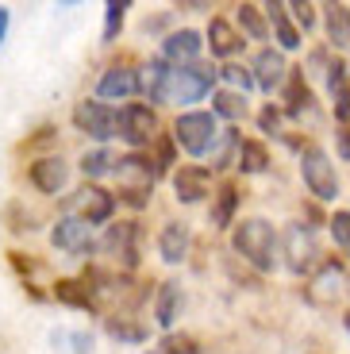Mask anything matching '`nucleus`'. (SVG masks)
<instances>
[{
  "label": "nucleus",
  "mask_w": 350,
  "mask_h": 354,
  "mask_svg": "<svg viewBox=\"0 0 350 354\" xmlns=\"http://www.w3.org/2000/svg\"><path fill=\"white\" fill-rule=\"evenodd\" d=\"M116 162H120V158H112L108 147H100V151H85V154H81V174H85V177H104L108 169H116Z\"/></svg>",
  "instance_id": "obj_32"
},
{
  "label": "nucleus",
  "mask_w": 350,
  "mask_h": 354,
  "mask_svg": "<svg viewBox=\"0 0 350 354\" xmlns=\"http://www.w3.org/2000/svg\"><path fill=\"white\" fill-rule=\"evenodd\" d=\"M239 27H243L250 39H270V27H266V19H262V8L258 4H239Z\"/></svg>",
  "instance_id": "obj_31"
},
{
  "label": "nucleus",
  "mask_w": 350,
  "mask_h": 354,
  "mask_svg": "<svg viewBox=\"0 0 350 354\" xmlns=\"http://www.w3.org/2000/svg\"><path fill=\"white\" fill-rule=\"evenodd\" d=\"M50 243L66 254H89V250H97L93 243V223L81 220V216H62L50 231Z\"/></svg>",
  "instance_id": "obj_10"
},
{
  "label": "nucleus",
  "mask_w": 350,
  "mask_h": 354,
  "mask_svg": "<svg viewBox=\"0 0 350 354\" xmlns=\"http://www.w3.org/2000/svg\"><path fill=\"white\" fill-rule=\"evenodd\" d=\"M342 285H347V270H342V262H324L320 270H315L312 285H308V297H312L315 304H327L335 301L342 292Z\"/></svg>",
  "instance_id": "obj_15"
},
{
  "label": "nucleus",
  "mask_w": 350,
  "mask_h": 354,
  "mask_svg": "<svg viewBox=\"0 0 350 354\" xmlns=\"http://www.w3.org/2000/svg\"><path fill=\"white\" fill-rule=\"evenodd\" d=\"M289 12H293V19H297L300 27H315V4H289Z\"/></svg>",
  "instance_id": "obj_37"
},
{
  "label": "nucleus",
  "mask_w": 350,
  "mask_h": 354,
  "mask_svg": "<svg viewBox=\"0 0 350 354\" xmlns=\"http://www.w3.org/2000/svg\"><path fill=\"white\" fill-rule=\"evenodd\" d=\"M235 208H239V189L231 185H219V193L212 196V212H208V220H212V227H231V220H235Z\"/></svg>",
  "instance_id": "obj_24"
},
{
  "label": "nucleus",
  "mask_w": 350,
  "mask_h": 354,
  "mask_svg": "<svg viewBox=\"0 0 350 354\" xmlns=\"http://www.w3.org/2000/svg\"><path fill=\"white\" fill-rule=\"evenodd\" d=\"M219 73L212 66H193V70H169L162 58L142 70V93L162 104H196L212 93V81Z\"/></svg>",
  "instance_id": "obj_1"
},
{
  "label": "nucleus",
  "mask_w": 350,
  "mask_h": 354,
  "mask_svg": "<svg viewBox=\"0 0 350 354\" xmlns=\"http://www.w3.org/2000/svg\"><path fill=\"white\" fill-rule=\"evenodd\" d=\"M73 124H77V131L108 142V139L120 135V112L108 108V104H100V100H81V104L73 108Z\"/></svg>",
  "instance_id": "obj_7"
},
{
  "label": "nucleus",
  "mask_w": 350,
  "mask_h": 354,
  "mask_svg": "<svg viewBox=\"0 0 350 354\" xmlns=\"http://www.w3.org/2000/svg\"><path fill=\"white\" fill-rule=\"evenodd\" d=\"M212 189V174L204 166H181L174 174V193L181 204H201Z\"/></svg>",
  "instance_id": "obj_13"
},
{
  "label": "nucleus",
  "mask_w": 350,
  "mask_h": 354,
  "mask_svg": "<svg viewBox=\"0 0 350 354\" xmlns=\"http://www.w3.org/2000/svg\"><path fill=\"white\" fill-rule=\"evenodd\" d=\"M150 354H201V346H196L193 335H177V331H169V335L162 339Z\"/></svg>",
  "instance_id": "obj_34"
},
{
  "label": "nucleus",
  "mask_w": 350,
  "mask_h": 354,
  "mask_svg": "<svg viewBox=\"0 0 350 354\" xmlns=\"http://www.w3.org/2000/svg\"><path fill=\"white\" fill-rule=\"evenodd\" d=\"M212 115H223V120H243L246 115V97L235 88H216L212 93Z\"/></svg>",
  "instance_id": "obj_27"
},
{
  "label": "nucleus",
  "mask_w": 350,
  "mask_h": 354,
  "mask_svg": "<svg viewBox=\"0 0 350 354\" xmlns=\"http://www.w3.org/2000/svg\"><path fill=\"white\" fill-rule=\"evenodd\" d=\"M77 208H81V220H89L93 227H97V223H108V220H112L116 196L104 193L100 185H85V189L77 193Z\"/></svg>",
  "instance_id": "obj_16"
},
{
  "label": "nucleus",
  "mask_w": 350,
  "mask_h": 354,
  "mask_svg": "<svg viewBox=\"0 0 350 354\" xmlns=\"http://www.w3.org/2000/svg\"><path fill=\"white\" fill-rule=\"evenodd\" d=\"M8 19H12V12L4 8V4H0V43L8 39Z\"/></svg>",
  "instance_id": "obj_43"
},
{
  "label": "nucleus",
  "mask_w": 350,
  "mask_h": 354,
  "mask_svg": "<svg viewBox=\"0 0 350 354\" xmlns=\"http://www.w3.org/2000/svg\"><path fill=\"white\" fill-rule=\"evenodd\" d=\"M104 331L116 339V343H142V339H147V324L127 319V316H108L104 319Z\"/></svg>",
  "instance_id": "obj_28"
},
{
  "label": "nucleus",
  "mask_w": 350,
  "mask_h": 354,
  "mask_svg": "<svg viewBox=\"0 0 350 354\" xmlns=\"http://www.w3.org/2000/svg\"><path fill=\"white\" fill-rule=\"evenodd\" d=\"M347 66L335 58L331 70H327V93L335 100V120H350V77H347Z\"/></svg>",
  "instance_id": "obj_22"
},
{
  "label": "nucleus",
  "mask_w": 350,
  "mask_h": 354,
  "mask_svg": "<svg viewBox=\"0 0 350 354\" xmlns=\"http://www.w3.org/2000/svg\"><path fill=\"white\" fill-rule=\"evenodd\" d=\"M8 258H12V266H16L19 274H31V270H35V262H27L24 254H8Z\"/></svg>",
  "instance_id": "obj_42"
},
{
  "label": "nucleus",
  "mask_w": 350,
  "mask_h": 354,
  "mask_svg": "<svg viewBox=\"0 0 350 354\" xmlns=\"http://www.w3.org/2000/svg\"><path fill=\"white\" fill-rule=\"evenodd\" d=\"M181 304H185V292L177 281L158 285V297H154V324L158 328H174V319L181 316Z\"/></svg>",
  "instance_id": "obj_19"
},
{
  "label": "nucleus",
  "mask_w": 350,
  "mask_h": 354,
  "mask_svg": "<svg viewBox=\"0 0 350 354\" xmlns=\"http://www.w3.org/2000/svg\"><path fill=\"white\" fill-rule=\"evenodd\" d=\"M142 88V77L135 70H127V66H112V70L100 77L97 85V97L100 100H120V97H131V93H139Z\"/></svg>",
  "instance_id": "obj_18"
},
{
  "label": "nucleus",
  "mask_w": 350,
  "mask_h": 354,
  "mask_svg": "<svg viewBox=\"0 0 350 354\" xmlns=\"http://www.w3.org/2000/svg\"><path fill=\"white\" fill-rule=\"evenodd\" d=\"M219 77L228 81L235 93H243V97H246V88H254V73L246 70V66H239V62H228L223 70H219Z\"/></svg>",
  "instance_id": "obj_35"
},
{
  "label": "nucleus",
  "mask_w": 350,
  "mask_h": 354,
  "mask_svg": "<svg viewBox=\"0 0 350 354\" xmlns=\"http://www.w3.org/2000/svg\"><path fill=\"white\" fill-rule=\"evenodd\" d=\"M158 169H169L174 166V142L169 139H158V162H154Z\"/></svg>",
  "instance_id": "obj_39"
},
{
  "label": "nucleus",
  "mask_w": 350,
  "mask_h": 354,
  "mask_svg": "<svg viewBox=\"0 0 350 354\" xmlns=\"http://www.w3.org/2000/svg\"><path fill=\"white\" fill-rule=\"evenodd\" d=\"M239 147H243V139H239V131H223L216 142V151H212V169H228L239 162Z\"/></svg>",
  "instance_id": "obj_30"
},
{
  "label": "nucleus",
  "mask_w": 350,
  "mask_h": 354,
  "mask_svg": "<svg viewBox=\"0 0 350 354\" xmlns=\"http://www.w3.org/2000/svg\"><path fill=\"white\" fill-rule=\"evenodd\" d=\"M158 254L169 266L185 262V254H189V227L185 223H166L162 235H158Z\"/></svg>",
  "instance_id": "obj_21"
},
{
  "label": "nucleus",
  "mask_w": 350,
  "mask_h": 354,
  "mask_svg": "<svg viewBox=\"0 0 350 354\" xmlns=\"http://www.w3.org/2000/svg\"><path fill=\"white\" fill-rule=\"evenodd\" d=\"M335 147H339V158H347L350 162V127L342 124L339 131H335Z\"/></svg>",
  "instance_id": "obj_40"
},
{
  "label": "nucleus",
  "mask_w": 350,
  "mask_h": 354,
  "mask_svg": "<svg viewBox=\"0 0 350 354\" xmlns=\"http://www.w3.org/2000/svg\"><path fill=\"white\" fill-rule=\"evenodd\" d=\"M250 73H254V85H258V88H266V93L281 88L285 81H289V66H285V54H281V50H273V46L258 50V58H254Z\"/></svg>",
  "instance_id": "obj_12"
},
{
  "label": "nucleus",
  "mask_w": 350,
  "mask_h": 354,
  "mask_svg": "<svg viewBox=\"0 0 350 354\" xmlns=\"http://www.w3.org/2000/svg\"><path fill=\"white\" fill-rule=\"evenodd\" d=\"M231 247H235V254H243V262H250L262 274H270L277 266V231L262 216H250V220L235 223L231 227Z\"/></svg>",
  "instance_id": "obj_2"
},
{
  "label": "nucleus",
  "mask_w": 350,
  "mask_h": 354,
  "mask_svg": "<svg viewBox=\"0 0 350 354\" xmlns=\"http://www.w3.org/2000/svg\"><path fill=\"white\" fill-rule=\"evenodd\" d=\"M139 243H142V227L135 220H123V223H112L104 231V239L97 243V250H104L108 258L123 266V270H135L139 266Z\"/></svg>",
  "instance_id": "obj_6"
},
{
  "label": "nucleus",
  "mask_w": 350,
  "mask_h": 354,
  "mask_svg": "<svg viewBox=\"0 0 350 354\" xmlns=\"http://www.w3.org/2000/svg\"><path fill=\"white\" fill-rule=\"evenodd\" d=\"M308 104H312V88H308L304 66H300V70H289V81H285V112L300 115Z\"/></svg>",
  "instance_id": "obj_26"
},
{
  "label": "nucleus",
  "mask_w": 350,
  "mask_h": 354,
  "mask_svg": "<svg viewBox=\"0 0 350 354\" xmlns=\"http://www.w3.org/2000/svg\"><path fill=\"white\" fill-rule=\"evenodd\" d=\"M219 127H216V115L212 112H181L174 124V142L181 147L185 154H193V158H201V154L216 151L219 142Z\"/></svg>",
  "instance_id": "obj_4"
},
{
  "label": "nucleus",
  "mask_w": 350,
  "mask_h": 354,
  "mask_svg": "<svg viewBox=\"0 0 350 354\" xmlns=\"http://www.w3.org/2000/svg\"><path fill=\"white\" fill-rule=\"evenodd\" d=\"M266 166H270V151H266V142L246 139L243 147H239V162H235V169H243V174H262Z\"/></svg>",
  "instance_id": "obj_29"
},
{
  "label": "nucleus",
  "mask_w": 350,
  "mask_h": 354,
  "mask_svg": "<svg viewBox=\"0 0 350 354\" xmlns=\"http://www.w3.org/2000/svg\"><path fill=\"white\" fill-rule=\"evenodd\" d=\"M89 351H93V335H85V331L73 335V354H89Z\"/></svg>",
  "instance_id": "obj_41"
},
{
  "label": "nucleus",
  "mask_w": 350,
  "mask_h": 354,
  "mask_svg": "<svg viewBox=\"0 0 350 354\" xmlns=\"http://www.w3.org/2000/svg\"><path fill=\"white\" fill-rule=\"evenodd\" d=\"M204 46L208 43H201V31H193V27L174 31V35H166V43H162V62H166L169 70H193V66L201 62Z\"/></svg>",
  "instance_id": "obj_9"
},
{
  "label": "nucleus",
  "mask_w": 350,
  "mask_h": 354,
  "mask_svg": "<svg viewBox=\"0 0 350 354\" xmlns=\"http://www.w3.org/2000/svg\"><path fill=\"white\" fill-rule=\"evenodd\" d=\"M208 50H212V58H231V54H239V46H243V35H239L235 27L228 24V19H212L208 24Z\"/></svg>",
  "instance_id": "obj_20"
},
{
  "label": "nucleus",
  "mask_w": 350,
  "mask_h": 354,
  "mask_svg": "<svg viewBox=\"0 0 350 354\" xmlns=\"http://www.w3.org/2000/svg\"><path fill=\"white\" fill-rule=\"evenodd\" d=\"M300 177H304V185L312 189L315 201H335L339 196V174H335L331 158L320 147H308L300 154Z\"/></svg>",
  "instance_id": "obj_5"
},
{
  "label": "nucleus",
  "mask_w": 350,
  "mask_h": 354,
  "mask_svg": "<svg viewBox=\"0 0 350 354\" xmlns=\"http://www.w3.org/2000/svg\"><path fill=\"white\" fill-rule=\"evenodd\" d=\"M54 301L70 304V308H81V312H100L97 292H93V285H89L85 277H62V281L54 285Z\"/></svg>",
  "instance_id": "obj_17"
},
{
  "label": "nucleus",
  "mask_w": 350,
  "mask_h": 354,
  "mask_svg": "<svg viewBox=\"0 0 350 354\" xmlns=\"http://www.w3.org/2000/svg\"><path fill=\"white\" fill-rule=\"evenodd\" d=\"M324 24H327V39L335 50L350 46V8L347 4H324Z\"/></svg>",
  "instance_id": "obj_23"
},
{
  "label": "nucleus",
  "mask_w": 350,
  "mask_h": 354,
  "mask_svg": "<svg viewBox=\"0 0 350 354\" xmlns=\"http://www.w3.org/2000/svg\"><path fill=\"white\" fill-rule=\"evenodd\" d=\"M154 177H158V166L150 158H142L139 151L123 154L116 162V181H120V201L127 208H147L150 204V193H154Z\"/></svg>",
  "instance_id": "obj_3"
},
{
  "label": "nucleus",
  "mask_w": 350,
  "mask_h": 354,
  "mask_svg": "<svg viewBox=\"0 0 350 354\" xmlns=\"http://www.w3.org/2000/svg\"><path fill=\"white\" fill-rule=\"evenodd\" d=\"M66 181H70V166H66L58 154L31 162V185H35L39 193L54 196V193H62V189H66Z\"/></svg>",
  "instance_id": "obj_14"
},
{
  "label": "nucleus",
  "mask_w": 350,
  "mask_h": 354,
  "mask_svg": "<svg viewBox=\"0 0 350 354\" xmlns=\"http://www.w3.org/2000/svg\"><path fill=\"white\" fill-rule=\"evenodd\" d=\"M131 8V0H108L104 4V43H116L123 27V12Z\"/></svg>",
  "instance_id": "obj_33"
},
{
  "label": "nucleus",
  "mask_w": 350,
  "mask_h": 354,
  "mask_svg": "<svg viewBox=\"0 0 350 354\" xmlns=\"http://www.w3.org/2000/svg\"><path fill=\"white\" fill-rule=\"evenodd\" d=\"M327 227H331V239L339 243V250H350V212H335Z\"/></svg>",
  "instance_id": "obj_36"
},
{
  "label": "nucleus",
  "mask_w": 350,
  "mask_h": 354,
  "mask_svg": "<svg viewBox=\"0 0 350 354\" xmlns=\"http://www.w3.org/2000/svg\"><path fill=\"white\" fill-rule=\"evenodd\" d=\"M285 258H289L293 274H312L315 262H320V247H315L312 227H304V223H289L285 227Z\"/></svg>",
  "instance_id": "obj_8"
},
{
  "label": "nucleus",
  "mask_w": 350,
  "mask_h": 354,
  "mask_svg": "<svg viewBox=\"0 0 350 354\" xmlns=\"http://www.w3.org/2000/svg\"><path fill=\"white\" fill-rule=\"evenodd\" d=\"M258 127H262L266 135H277V127H281V112L277 108H262V115H258Z\"/></svg>",
  "instance_id": "obj_38"
},
{
  "label": "nucleus",
  "mask_w": 350,
  "mask_h": 354,
  "mask_svg": "<svg viewBox=\"0 0 350 354\" xmlns=\"http://www.w3.org/2000/svg\"><path fill=\"white\" fill-rule=\"evenodd\" d=\"M158 115L150 112L147 104H127L120 112V139L123 142H131L135 151L139 147H147V142H154L158 139Z\"/></svg>",
  "instance_id": "obj_11"
},
{
  "label": "nucleus",
  "mask_w": 350,
  "mask_h": 354,
  "mask_svg": "<svg viewBox=\"0 0 350 354\" xmlns=\"http://www.w3.org/2000/svg\"><path fill=\"white\" fill-rule=\"evenodd\" d=\"M266 12H270V19H273V35H277L281 50H297L300 31H297V24L289 19V4H266Z\"/></svg>",
  "instance_id": "obj_25"
},
{
  "label": "nucleus",
  "mask_w": 350,
  "mask_h": 354,
  "mask_svg": "<svg viewBox=\"0 0 350 354\" xmlns=\"http://www.w3.org/2000/svg\"><path fill=\"white\" fill-rule=\"evenodd\" d=\"M347 331H350V312H347Z\"/></svg>",
  "instance_id": "obj_44"
}]
</instances>
